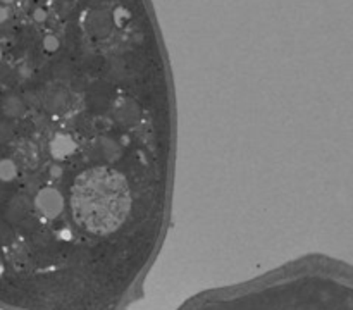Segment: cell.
Masks as SVG:
<instances>
[{
  "label": "cell",
  "mask_w": 353,
  "mask_h": 310,
  "mask_svg": "<svg viewBox=\"0 0 353 310\" xmlns=\"http://www.w3.org/2000/svg\"><path fill=\"white\" fill-rule=\"evenodd\" d=\"M179 310H352L343 286L303 265H288L241 285L210 289Z\"/></svg>",
  "instance_id": "obj_1"
}]
</instances>
